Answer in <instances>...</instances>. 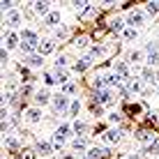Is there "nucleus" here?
Listing matches in <instances>:
<instances>
[{
  "label": "nucleus",
  "mask_w": 159,
  "mask_h": 159,
  "mask_svg": "<svg viewBox=\"0 0 159 159\" xmlns=\"http://www.w3.org/2000/svg\"><path fill=\"white\" fill-rule=\"evenodd\" d=\"M145 21H148V14L143 12V9H131V12L127 14L129 28H136V30H139L141 25H145Z\"/></svg>",
  "instance_id": "1"
},
{
  "label": "nucleus",
  "mask_w": 159,
  "mask_h": 159,
  "mask_svg": "<svg viewBox=\"0 0 159 159\" xmlns=\"http://www.w3.org/2000/svg\"><path fill=\"white\" fill-rule=\"evenodd\" d=\"M32 102H35V106H46V104L53 102V95L46 90V88H39V90H35V97H32Z\"/></svg>",
  "instance_id": "2"
},
{
  "label": "nucleus",
  "mask_w": 159,
  "mask_h": 159,
  "mask_svg": "<svg viewBox=\"0 0 159 159\" xmlns=\"http://www.w3.org/2000/svg\"><path fill=\"white\" fill-rule=\"evenodd\" d=\"M120 139H122V131H120L118 127H111V129H106L102 134V141L106 145H116V143H120Z\"/></svg>",
  "instance_id": "3"
},
{
  "label": "nucleus",
  "mask_w": 159,
  "mask_h": 159,
  "mask_svg": "<svg viewBox=\"0 0 159 159\" xmlns=\"http://www.w3.org/2000/svg\"><path fill=\"white\" fill-rule=\"evenodd\" d=\"M21 35V42H25V44H30V46H35V48H39V44H42V39L37 37V32L35 30H30V28H23L19 32Z\"/></svg>",
  "instance_id": "4"
},
{
  "label": "nucleus",
  "mask_w": 159,
  "mask_h": 159,
  "mask_svg": "<svg viewBox=\"0 0 159 159\" xmlns=\"http://www.w3.org/2000/svg\"><path fill=\"white\" fill-rule=\"evenodd\" d=\"M53 108H56V111H69V97L67 95H62V92H58V95H53Z\"/></svg>",
  "instance_id": "5"
},
{
  "label": "nucleus",
  "mask_w": 159,
  "mask_h": 159,
  "mask_svg": "<svg viewBox=\"0 0 159 159\" xmlns=\"http://www.w3.org/2000/svg\"><path fill=\"white\" fill-rule=\"evenodd\" d=\"M21 21H23V14H21L19 9H12V12H7V16H5V23H7V28H19Z\"/></svg>",
  "instance_id": "6"
},
{
  "label": "nucleus",
  "mask_w": 159,
  "mask_h": 159,
  "mask_svg": "<svg viewBox=\"0 0 159 159\" xmlns=\"http://www.w3.org/2000/svg\"><path fill=\"white\" fill-rule=\"evenodd\" d=\"M42 118H44V113H42L39 106H30L28 111H25V120H28L30 125H39Z\"/></svg>",
  "instance_id": "7"
},
{
  "label": "nucleus",
  "mask_w": 159,
  "mask_h": 159,
  "mask_svg": "<svg viewBox=\"0 0 159 159\" xmlns=\"http://www.w3.org/2000/svg\"><path fill=\"white\" fill-rule=\"evenodd\" d=\"M60 19H62V14L58 12V9H51V14L48 16H44V25H46V28H60Z\"/></svg>",
  "instance_id": "8"
},
{
  "label": "nucleus",
  "mask_w": 159,
  "mask_h": 159,
  "mask_svg": "<svg viewBox=\"0 0 159 159\" xmlns=\"http://www.w3.org/2000/svg\"><path fill=\"white\" fill-rule=\"evenodd\" d=\"M134 139L139 141V143H143V145H152L157 141V136L152 134V131H148V129H141V131H136V134H134Z\"/></svg>",
  "instance_id": "9"
},
{
  "label": "nucleus",
  "mask_w": 159,
  "mask_h": 159,
  "mask_svg": "<svg viewBox=\"0 0 159 159\" xmlns=\"http://www.w3.org/2000/svg\"><path fill=\"white\" fill-rule=\"evenodd\" d=\"M102 79H104V85H108V88H120L125 83V79L120 74H116V72H108L106 76H102Z\"/></svg>",
  "instance_id": "10"
},
{
  "label": "nucleus",
  "mask_w": 159,
  "mask_h": 159,
  "mask_svg": "<svg viewBox=\"0 0 159 159\" xmlns=\"http://www.w3.org/2000/svg\"><path fill=\"white\" fill-rule=\"evenodd\" d=\"M32 12L39 14V16H48L51 14V2H44V0H37V2H30Z\"/></svg>",
  "instance_id": "11"
},
{
  "label": "nucleus",
  "mask_w": 159,
  "mask_h": 159,
  "mask_svg": "<svg viewBox=\"0 0 159 159\" xmlns=\"http://www.w3.org/2000/svg\"><path fill=\"white\" fill-rule=\"evenodd\" d=\"M16 46H21V35H16V32L9 30L7 35H5V48H7V51H14Z\"/></svg>",
  "instance_id": "12"
},
{
  "label": "nucleus",
  "mask_w": 159,
  "mask_h": 159,
  "mask_svg": "<svg viewBox=\"0 0 159 159\" xmlns=\"http://www.w3.org/2000/svg\"><path fill=\"white\" fill-rule=\"evenodd\" d=\"M141 81H145V83H152V85H159V74L155 72L152 67H145V69H141Z\"/></svg>",
  "instance_id": "13"
},
{
  "label": "nucleus",
  "mask_w": 159,
  "mask_h": 159,
  "mask_svg": "<svg viewBox=\"0 0 159 159\" xmlns=\"http://www.w3.org/2000/svg\"><path fill=\"white\" fill-rule=\"evenodd\" d=\"M95 102L102 104V106H104V104H113V92L108 90V88H104V90H97V92H95Z\"/></svg>",
  "instance_id": "14"
},
{
  "label": "nucleus",
  "mask_w": 159,
  "mask_h": 159,
  "mask_svg": "<svg viewBox=\"0 0 159 159\" xmlns=\"http://www.w3.org/2000/svg\"><path fill=\"white\" fill-rule=\"evenodd\" d=\"M92 60H95V58H92V56H88V53H85V56L81 58V60H76V62H74V72H79V74L88 72V67L92 65Z\"/></svg>",
  "instance_id": "15"
},
{
  "label": "nucleus",
  "mask_w": 159,
  "mask_h": 159,
  "mask_svg": "<svg viewBox=\"0 0 159 159\" xmlns=\"http://www.w3.org/2000/svg\"><path fill=\"white\" fill-rule=\"evenodd\" d=\"M69 145H72L74 155H83V152H88V150H90V148H88V139H83V136H81V139H74Z\"/></svg>",
  "instance_id": "16"
},
{
  "label": "nucleus",
  "mask_w": 159,
  "mask_h": 159,
  "mask_svg": "<svg viewBox=\"0 0 159 159\" xmlns=\"http://www.w3.org/2000/svg\"><path fill=\"white\" fill-rule=\"evenodd\" d=\"M35 152H39L42 157H48V155L53 152V143H51V141L39 139V141H37V145H35Z\"/></svg>",
  "instance_id": "17"
},
{
  "label": "nucleus",
  "mask_w": 159,
  "mask_h": 159,
  "mask_svg": "<svg viewBox=\"0 0 159 159\" xmlns=\"http://www.w3.org/2000/svg\"><path fill=\"white\" fill-rule=\"evenodd\" d=\"M37 51H39V56H51L53 51H56V39H42V44H39V48H37Z\"/></svg>",
  "instance_id": "18"
},
{
  "label": "nucleus",
  "mask_w": 159,
  "mask_h": 159,
  "mask_svg": "<svg viewBox=\"0 0 159 159\" xmlns=\"http://www.w3.org/2000/svg\"><path fill=\"white\" fill-rule=\"evenodd\" d=\"M28 67H32V69H39V67H44V56H39V53H32V56H28L23 60Z\"/></svg>",
  "instance_id": "19"
},
{
  "label": "nucleus",
  "mask_w": 159,
  "mask_h": 159,
  "mask_svg": "<svg viewBox=\"0 0 159 159\" xmlns=\"http://www.w3.org/2000/svg\"><path fill=\"white\" fill-rule=\"evenodd\" d=\"M104 157H106V148H99V145L90 148L85 152V159H104Z\"/></svg>",
  "instance_id": "20"
},
{
  "label": "nucleus",
  "mask_w": 159,
  "mask_h": 159,
  "mask_svg": "<svg viewBox=\"0 0 159 159\" xmlns=\"http://www.w3.org/2000/svg\"><path fill=\"white\" fill-rule=\"evenodd\" d=\"M106 53H108V46H106V44H97V46H90L88 56H92V58H104Z\"/></svg>",
  "instance_id": "21"
},
{
  "label": "nucleus",
  "mask_w": 159,
  "mask_h": 159,
  "mask_svg": "<svg viewBox=\"0 0 159 159\" xmlns=\"http://www.w3.org/2000/svg\"><path fill=\"white\" fill-rule=\"evenodd\" d=\"M53 79H56L58 85L69 83V69H56V72H53Z\"/></svg>",
  "instance_id": "22"
},
{
  "label": "nucleus",
  "mask_w": 159,
  "mask_h": 159,
  "mask_svg": "<svg viewBox=\"0 0 159 159\" xmlns=\"http://www.w3.org/2000/svg\"><path fill=\"white\" fill-rule=\"evenodd\" d=\"M143 58H145V53H143V51H139V48H131L129 56H127V62H129V65H139Z\"/></svg>",
  "instance_id": "23"
},
{
  "label": "nucleus",
  "mask_w": 159,
  "mask_h": 159,
  "mask_svg": "<svg viewBox=\"0 0 159 159\" xmlns=\"http://www.w3.org/2000/svg\"><path fill=\"white\" fill-rule=\"evenodd\" d=\"M74 48L76 51H90V39L83 35V37H79V39H74Z\"/></svg>",
  "instance_id": "24"
},
{
  "label": "nucleus",
  "mask_w": 159,
  "mask_h": 159,
  "mask_svg": "<svg viewBox=\"0 0 159 159\" xmlns=\"http://www.w3.org/2000/svg\"><path fill=\"white\" fill-rule=\"evenodd\" d=\"M122 39L125 42H136V39H139V30H136V28H125L122 30Z\"/></svg>",
  "instance_id": "25"
},
{
  "label": "nucleus",
  "mask_w": 159,
  "mask_h": 159,
  "mask_svg": "<svg viewBox=\"0 0 159 159\" xmlns=\"http://www.w3.org/2000/svg\"><path fill=\"white\" fill-rule=\"evenodd\" d=\"M143 12H145L148 16H157V14H159V2H157V0L145 2V9H143Z\"/></svg>",
  "instance_id": "26"
},
{
  "label": "nucleus",
  "mask_w": 159,
  "mask_h": 159,
  "mask_svg": "<svg viewBox=\"0 0 159 159\" xmlns=\"http://www.w3.org/2000/svg\"><path fill=\"white\" fill-rule=\"evenodd\" d=\"M2 143L7 150H19V139L16 136H2Z\"/></svg>",
  "instance_id": "27"
},
{
  "label": "nucleus",
  "mask_w": 159,
  "mask_h": 159,
  "mask_svg": "<svg viewBox=\"0 0 159 159\" xmlns=\"http://www.w3.org/2000/svg\"><path fill=\"white\" fill-rule=\"evenodd\" d=\"M51 143H53V150H60V152H62V148L67 145V139H65V136H58V134H53Z\"/></svg>",
  "instance_id": "28"
},
{
  "label": "nucleus",
  "mask_w": 159,
  "mask_h": 159,
  "mask_svg": "<svg viewBox=\"0 0 159 159\" xmlns=\"http://www.w3.org/2000/svg\"><path fill=\"white\" fill-rule=\"evenodd\" d=\"M79 111H81V102L79 99H72V104H69V118H76L79 120Z\"/></svg>",
  "instance_id": "29"
},
{
  "label": "nucleus",
  "mask_w": 159,
  "mask_h": 159,
  "mask_svg": "<svg viewBox=\"0 0 159 159\" xmlns=\"http://www.w3.org/2000/svg\"><path fill=\"white\" fill-rule=\"evenodd\" d=\"M72 129L76 131V134H81L83 136L85 131H88V122H83V120H74V125H72Z\"/></svg>",
  "instance_id": "30"
},
{
  "label": "nucleus",
  "mask_w": 159,
  "mask_h": 159,
  "mask_svg": "<svg viewBox=\"0 0 159 159\" xmlns=\"http://www.w3.org/2000/svg\"><path fill=\"white\" fill-rule=\"evenodd\" d=\"M69 5H72V9L81 16V14H83L85 9H88V5H90V2H85V0H79V2H69Z\"/></svg>",
  "instance_id": "31"
},
{
  "label": "nucleus",
  "mask_w": 159,
  "mask_h": 159,
  "mask_svg": "<svg viewBox=\"0 0 159 159\" xmlns=\"http://www.w3.org/2000/svg\"><path fill=\"white\" fill-rule=\"evenodd\" d=\"M125 21L122 19H118V16H116V19H111V21H108V28H111L113 32H118V30H125Z\"/></svg>",
  "instance_id": "32"
},
{
  "label": "nucleus",
  "mask_w": 159,
  "mask_h": 159,
  "mask_svg": "<svg viewBox=\"0 0 159 159\" xmlns=\"http://www.w3.org/2000/svg\"><path fill=\"white\" fill-rule=\"evenodd\" d=\"M67 37H69V28H67V25H60V28L56 30V39L58 42H65Z\"/></svg>",
  "instance_id": "33"
},
{
  "label": "nucleus",
  "mask_w": 159,
  "mask_h": 159,
  "mask_svg": "<svg viewBox=\"0 0 159 159\" xmlns=\"http://www.w3.org/2000/svg\"><path fill=\"white\" fill-rule=\"evenodd\" d=\"M69 131H74V129H72V125L65 122V125H60V127L56 129V134H58V136H65V139H69Z\"/></svg>",
  "instance_id": "34"
},
{
  "label": "nucleus",
  "mask_w": 159,
  "mask_h": 159,
  "mask_svg": "<svg viewBox=\"0 0 159 159\" xmlns=\"http://www.w3.org/2000/svg\"><path fill=\"white\" fill-rule=\"evenodd\" d=\"M145 51H148V56H152V53H159V42L150 39V42L145 44Z\"/></svg>",
  "instance_id": "35"
},
{
  "label": "nucleus",
  "mask_w": 159,
  "mask_h": 159,
  "mask_svg": "<svg viewBox=\"0 0 159 159\" xmlns=\"http://www.w3.org/2000/svg\"><path fill=\"white\" fill-rule=\"evenodd\" d=\"M60 92L69 97V95H74V92H76V85H74V83H65V85H62V90H60Z\"/></svg>",
  "instance_id": "36"
},
{
  "label": "nucleus",
  "mask_w": 159,
  "mask_h": 159,
  "mask_svg": "<svg viewBox=\"0 0 159 159\" xmlns=\"http://www.w3.org/2000/svg\"><path fill=\"white\" fill-rule=\"evenodd\" d=\"M148 65H150L152 69L159 67V53H152V56H148Z\"/></svg>",
  "instance_id": "37"
},
{
  "label": "nucleus",
  "mask_w": 159,
  "mask_h": 159,
  "mask_svg": "<svg viewBox=\"0 0 159 159\" xmlns=\"http://www.w3.org/2000/svg\"><path fill=\"white\" fill-rule=\"evenodd\" d=\"M120 120H122L120 113H108V122H111V125H120Z\"/></svg>",
  "instance_id": "38"
},
{
  "label": "nucleus",
  "mask_w": 159,
  "mask_h": 159,
  "mask_svg": "<svg viewBox=\"0 0 159 159\" xmlns=\"http://www.w3.org/2000/svg\"><path fill=\"white\" fill-rule=\"evenodd\" d=\"M145 152H150V155H159V139H157L152 145H148V150H145Z\"/></svg>",
  "instance_id": "39"
},
{
  "label": "nucleus",
  "mask_w": 159,
  "mask_h": 159,
  "mask_svg": "<svg viewBox=\"0 0 159 159\" xmlns=\"http://www.w3.org/2000/svg\"><path fill=\"white\" fill-rule=\"evenodd\" d=\"M21 51H23V53H28V56H32V51H35V46H30V44H25V42H21Z\"/></svg>",
  "instance_id": "40"
},
{
  "label": "nucleus",
  "mask_w": 159,
  "mask_h": 159,
  "mask_svg": "<svg viewBox=\"0 0 159 159\" xmlns=\"http://www.w3.org/2000/svg\"><path fill=\"white\" fill-rule=\"evenodd\" d=\"M0 60H2V67H5V65L9 62V51H7L5 46H2V51H0Z\"/></svg>",
  "instance_id": "41"
},
{
  "label": "nucleus",
  "mask_w": 159,
  "mask_h": 159,
  "mask_svg": "<svg viewBox=\"0 0 159 159\" xmlns=\"http://www.w3.org/2000/svg\"><path fill=\"white\" fill-rule=\"evenodd\" d=\"M14 5H16V2H12V0H2V12H12Z\"/></svg>",
  "instance_id": "42"
},
{
  "label": "nucleus",
  "mask_w": 159,
  "mask_h": 159,
  "mask_svg": "<svg viewBox=\"0 0 159 159\" xmlns=\"http://www.w3.org/2000/svg\"><path fill=\"white\" fill-rule=\"evenodd\" d=\"M19 159H35V150H23Z\"/></svg>",
  "instance_id": "43"
},
{
  "label": "nucleus",
  "mask_w": 159,
  "mask_h": 159,
  "mask_svg": "<svg viewBox=\"0 0 159 159\" xmlns=\"http://www.w3.org/2000/svg\"><path fill=\"white\" fill-rule=\"evenodd\" d=\"M92 113H95V116H104V106H102V104H95V106H92Z\"/></svg>",
  "instance_id": "44"
},
{
  "label": "nucleus",
  "mask_w": 159,
  "mask_h": 159,
  "mask_svg": "<svg viewBox=\"0 0 159 159\" xmlns=\"http://www.w3.org/2000/svg\"><path fill=\"white\" fill-rule=\"evenodd\" d=\"M60 159H76L74 152H67V155H60Z\"/></svg>",
  "instance_id": "45"
},
{
  "label": "nucleus",
  "mask_w": 159,
  "mask_h": 159,
  "mask_svg": "<svg viewBox=\"0 0 159 159\" xmlns=\"http://www.w3.org/2000/svg\"><path fill=\"white\" fill-rule=\"evenodd\" d=\"M125 159H139V157H134V155H129V157H125Z\"/></svg>",
  "instance_id": "46"
},
{
  "label": "nucleus",
  "mask_w": 159,
  "mask_h": 159,
  "mask_svg": "<svg viewBox=\"0 0 159 159\" xmlns=\"http://www.w3.org/2000/svg\"><path fill=\"white\" fill-rule=\"evenodd\" d=\"M157 95H159V85H157Z\"/></svg>",
  "instance_id": "47"
}]
</instances>
